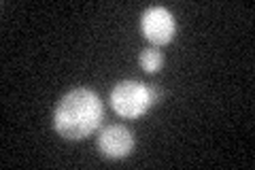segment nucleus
I'll list each match as a JSON object with an SVG mask.
<instances>
[{
	"label": "nucleus",
	"mask_w": 255,
	"mask_h": 170,
	"mask_svg": "<svg viewBox=\"0 0 255 170\" xmlns=\"http://www.w3.org/2000/svg\"><path fill=\"white\" fill-rule=\"evenodd\" d=\"M102 115L105 109L98 94L87 87H77L58 102L53 113V128L66 141H81L100 126Z\"/></svg>",
	"instance_id": "nucleus-1"
},
{
	"label": "nucleus",
	"mask_w": 255,
	"mask_h": 170,
	"mask_svg": "<svg viewBox=\"0 0 255 170\" xmlns=\"http://www.w3.org/2000/svg\"><path fill=\"white\" fill-rule=\"evenodd\" d=\"M98 149L107 160H124L134 149V134L126 126H107L98 136Z\"/></svg>",
	"instance_id": "nucleus-4"
},
{
	"label": "nucleus",
	"mask_w": 255,
	"mask_h": 170,
	"mask_svg": "<svg viewBox=\"0 0 255 170\" xmlns=\"http://www.w3.org/2000/svg\"><path fill=\"white\" fill-rule=\"evenodd\" d=\"M138 62H140L142 70L157 72L159 68L164 66V55H162V51H157V49H145V51H140Z\"/></svg>",
	"instance_id": "nucleus-5"
},
{
	"label": "nucleus",
	"mask_w": 255,
	"mask_h": 170,
	"mask_svg": "<svg viewBox=\"0 0 255 170\" xmlns=\"http://www.w3.org/2000/svg\"><path fill=\"white\" fill-rule=\"evenodd\" d=\"M159 96L162 92L155 85H147L140 81H122L111 92V107L117 115L136 119L153 107L159 100Z\"/></svg>",
	"instance_id": "nucleus-2"
},
{
	"label": "nucleus",
	"mask_w": 255,
	"mask_h": 170,
	"mask_svg": "<svg viewBox=\"0 0 255 170\" xmlns=\"http://www.w3.org/2000/svg\"><path fill=\"white\" fill-rule=\"evenodd\" d=\"M140 30L145 34L147 40H151L153 45H166L170 43L174 32H177V23L168 9L164 6H151L142 13L140 19Z\"/></svg>",
	"instance_id": "nucleus-3"
}]
</instances>
